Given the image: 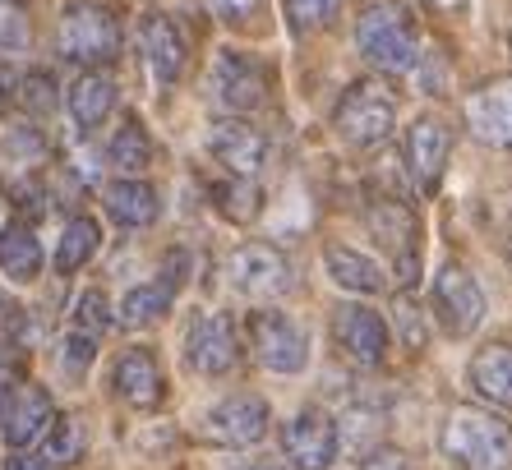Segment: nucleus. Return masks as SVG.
<instances>
[{"label":"nucleus","instance_id":"1","mask_svg":"<svg viewBox=\"0 0 512 470\" xmlns=\"http://www.w3.org/2000/svg\"><path fill=\"white\" fill-rule=\"evenodd\" d=\"M439 452L457 470H512V424L494 411L453 406L443 415Z\"/></svg>","mask_w":512,"mask_h":470},{"label":"nucleus","instance_id":"2","mask_svg":"<svg viewBox=\"0 0 512 470\" xmlns=\"http://www.w3.org/2000/svg\"><path fill=\"white\" fill-rule=\"evenodd\" d=\"M356 47L379 74H416L425 51H420V28L416 14L397 5V0H379L356 19Z\"/></svg>","mask_w":512,"mask_h":470},{"label":"nucleus","instance_id":"3","mask_svg":"<svg viewBox=\"0 0 512 470\" xmlns=\"http://www.w3.org/2000/svg\"><path fill=\"white\" fill-rule=\"evenodd\" d=\"M56 47L60 56L79 65V70H102L120 56V19L107 5H88L74 0L60 10V28H56Z\"/></svg>","mask_w":512,"mask_h":470},{"label":"nucleus","instance_id":"4","mask_svg":"<svg viewBox=\"0 0 512 470\" xmlns=\"http://www.w3.org/2000/svg\"><path fill=\"white\" fill-rule=\"evenodd\" d=\"M397 125V97L374 79H356L337 97L333 106V130L351 148H379Z\"/></svg>","mask_w":512,"mask_h":470},{"label":"nucleus","instance_id":"5","mask_svg":"<svg viewBox=\"0 0 512 470\" xmlns=\"http://www.w3.org/2000/svg\"><path fill=\"white\" fill-rule=\"evenodd\" d=\"M250 346L263 369L273 374H300L310 365V332L282 309H254L250 314Z\"/></svg>","mask_w":512,"mask_h":470},{"label":"nucleus","instance_id":"6","mask_svg":"<svg viewBox=\"0 0 512 470\" xmlns=\"http://www.w3.org/2000/svg\"><path fill=\"white\" fill-rule=\"evenodd\" d=\"M365 226L374 231L388 254H393V268H397V282H416L420 277V226H416V212L406 208L402 199H379L365 203Z\"/></svg>","mask_w":512,"mask_h":470},{"label":"nucleus","instance_id":"7","mask_svg":"<svg viewBox=\"0 0 512 470\" xmlns=\"http://www.w3.org/2000/svg\"><path fill=\"white\" fill-rule=\"evenodd\" d=\"M208 88H213L217 106H227L231 116H245V111H259L268 102V74L254 56L236 47H222L213 56V70H208Z\"/></svg>","mask_w":512,"mask_h":470},{"label":"nucleus","instance_id":"8","mask_svg":"<svg viewBox=\"0 0 512 470\" xmlns=\"http://www.w3.org/2000/svg\"><path fill=\"white\" fill-rule=\"evenodd\" d=\"M337 447H342V429L323 406L296 411V420H286L282 429V452L291 470H333Z\"/></svg>","mask_w":512,"mask_h":470},{"label":"nucleus","instance_id":"9","mask_svg":"<svg viewBox=\"0 0 512 470\" xmlns=\"http://www.w3.org/2000/svg\"><path fill=\"white\" fill-rule=\"evenodd\" d=\"M227 282L240 295H250V300H277V295H286L296 286V277H291V263H286L282 249L250 240V245H240L227 259Z\"/></svg>","mask_w":512,"mask_h":470},{"label":"nucleus","instance_id":"10","mask_svg":"<svg viewBox=\"0 0 512 470\" xmlns=\"http://www.w3.org/2000/svg\"><path fill=\"white\" fill-rule=\"evenodd\" d=\"M434 314L448 337H471L485 318V291L462 263H443L434 277Z\"/></svg>","mask_w":512,"mask_h":470},{"label":"nucleus","instance_id":"11","mask_svg":"<svg viewBox=\"0 0 512 470\" xmlns=\"http://www.w3.org/2000/svg\"><path fill=\"white\" fill-rule=\"evenodd\" d=\"M185 360L194 374L222 378L240 365V337L236 323L227 314H194L190 332H185Z\"/></svg>","mask_w":512,"mask_h":470},{"label":"nucleus","instance_id":"12","mask_svg":"<svg viewBox=\"0 0 512 470\" xmlns=\"http://www.w3.org/2000/svg\"><path fill=\"white\" fill-rule=\"evenodd\" d=\"M462 120L489 148H512V74L476 83L462 97Z\"/></svg>","mask_w":512,"mask_h":470},{"label":"nucleus","instance_id":"13","mask_svg":"<svg viewBox=\"0 0 512 470\" xmlns=\"http://www.w3.org/2000/svg\"><path fill=\"white\" fill-rule=\"evenodd\" d=\"M268 401L254 397V392H236V397L217 401L208 420H203V438L217 447H254L268 434Z\"/></svg>","mask_w":512,"mask_h":470},{"label":"nucleus","instance_id":"14","mask_svg":"<svg viewBox=\"0 0 512 470\" xmlns=\"http://www.w3.org/2000/svg\"><path fill=\"white\" fill-rule=\"evenodd\" d=\"M448 157H453V130L439 116H420L416 125H406V171L420 194H439Z\"/></svg>","mask_w":512,"mask_h":470},{"label":"nucleus","instance_id":"15","mask_svg":"<svg viewBox=\"0 0 512 470\" xmlns=\"http://www.w3.org/2000/svg\"><path fill=\"white\" fill-rule=\"evenodd\" d=\"M139 51H143V65H148V79L157 88H171V83L185 74V33L176 28V19L162 10H148L139 19Z\"/></svg>","mask_w":512,"mask_h":470},{"label":"nucleus","instance_id":"16","mask_svg":"<svg viewBox=\"0 0 512 470\" xmlns=\"http://www.w3.org/2000/svg\"><path fill=\"white\" fill-rule=\"evenodd\" d=\"M111 388L134 411H157L162 397H167V378H162V365H157V355L148 346H130L111 369Z\"/></svg>","mask_w":512,"mask_h":470},{"label":"nucleus","instance_id":"17","mask_svg":"<svg viewBox=\"0 0 512 470\" xmlns=\"http://www.w3.org/2000/svg\"><path fill=\"white\" fill-rule=\"evenodd\" d=\"M333 337L356 365L379 369L388 360V323L370 305H342L333 318Z\"/></svg>","mask_w":512,"mask_h":470},{"label":"nucleus","instance_id":"18","mask_svg":"<svg viewBox=\"0 0 512 470\" xmlns=\"http://www.w3.org/2000/svg\"><path fill=\"white\" fill-rule=\"evenodd\" d=\"M208 153H213V162L227 166L231 176L254 180L263 171V162H268V139H263L254 125L227 116V120H217L213 130H208Z\"/></svg>","mask_w":512,"mask_h":470},{"label":"nucleus","instance_id":"19","mask_svg":"<svg viewBox=\"0 0 512 470\" xmlns=\"http://www.w3.org/2000/svg\"><path fill=\"white\" fill-rule=\"evenodd\" d=\"M466 383L480 401L499 406V411H512V346L508 341H489L471 355L466 365Z\"/></svg>","mask_w":512,"mask_h":470},{"label":"nucleus","instance_id":"20","mask_svg":"<svg viewBox=\"0 0 512 470\" xmlns=\"http://www.w3.org/2000/svg\"><path fill=\"white\" fill-rule=\"evenodd\" d=\"M102 203H107L111 222L125 226V231H143V226H153L157 217H162V199H157V189L148 185V180H139V176L111 180L107 194H102Z\"/></svg>","mask_w":512,"mask_h":470},{"label":"nucleus","instance_id":"21","mask_svg":"<svg viewBox=\"0 0 512 470\" xmlns=\"http://www.w3.org/2000/svg\"><path fill=\"white\" fill-rule=\"evenodd\" d=\"M323 268L333 277L342 291H356V295H383L388 291V272L379 268L374 259H365L360 249L351 245H323Z\"/></svg>","mask_w":512,"mask_h":470},{"label":"nucleus","instance_id":"22","mask_svg":"<svg viewBox=\"0 0 512 470\" xmlns=\"http://www.w3.org/2000/svg\"><path fill=\"white\" fill-rule=\"evenodd\" d=\"M51 420H56L51 392L37 388V383H28V388L14 397V406H5V443H10V447L37 443V438L51 429Z\"/></svg>","mask_w":512,"mask_h":470},{"label":"nucleus","instance_id":"23","mask_svg":"<svg viewBox=\"0 0 512 470\" xmlns=\"http://www.w3.org/2000/svg\"><path fill=\"white\" fill-rule=\"evenodd\" d=\"M65 106H70V116L79 130H97L102 120L111 116V106H116V79L102 70H84L79 79L70 83V97H65Z\"/></svg>","mask_w":512,"mask_h":470},{"label":"nucleus","instance_id":"24","mask_svg":"<svg viewBox=\"0 0 512 470\" xmlns=\"http://www.w3.org/2000/svg\"><path fill=\"white\" fill-rule=\"evenodd\" d=\"M0 272L19 286L37 282V272H42V245H37L33 226L19 217L0 226Z\"/></svg>","mask_w":512,"mask_h":470},{"label":"nucleus","instance_id":"25","mask_svg":"<svg viewBox=\"0 0 512 470\" xmlns=\"http://www.w3.org/2000/svg\"><path fill=\"white\" fill-rule=\"evenodd\" d=\"M97 249H102V226H97V217L79 212V217H70V222H65V231H60V245H56V272H60V277H70V272H79L84 263H93Z\"/></svg>","mask_w":512,"mask_h":470},{"label":"nucleus","instance_id":"26","mask_svg":"<svg viewBox=\"0 0 512 470\" xmlns=\"http://www.w3.org/2000/svg\"><path fill=\"white\" fill-rule=\"evenodd\" d=\"M171 300H176V286L171 282H162V277H157V282H143V286H134V291L120 300L116 323L120 328H153V323L167 318Z\"/></svg>","mask_w":512,"mask_h":470},{"label":"nucleus","instance_id":"27","mask_svg":"<svg viewBox=\"0 0 512 470\" xmlns=\"http://www.w3.org/2000/svg\"><path fill=\"white\" fill-rule=\"evenodd\" d=\"M0 162L14 171H33L37 162H47V134L33 120H0Z\"/></svg>","mask_w":512,"mask_h":470},{"label":"nucleus","instance_id":"28","mask_svg":"<svg viewBox=\"0 0 512 470\" xmlns=\"http://www.w3.org/2000/svg\"><path fill=\"white\" fill-rule=\"evenodd\" d=\"M107 157H111V166H116V171H125V176H139V171H148V166H153V139H148V130H143L139 116L120 120V130L111 134Z\"/></svg>","mask_w":512,"mask_h":470},{"label":"nucleus","instance_id":"29","mask_svg":"<svg viewBox=\"0 0 512 470\" xmlns=\"http://www.w3.org/2000/svg\"><path fill=\"white\" fill-rule=\"evenodd\" d=\"M213 203H217V212H222L227 222H236V226L254 222V217L263 212V194H259V185H254V180H245V176L217 180V185H213Z\"/></svg>","mask_w":512,"mask_h":470},{"label":"nucleus","instance_id":"30","mask_svg":"<svg viewBox=\"0 0 512 470\" xmlns=\"http://www.w3.org/2000/svg\"><path fill=\"white\" fill-rule=\"evenodd\" d=\"M84 447H88V434H84V424H79V415H56V420H51V438H47L51 461L70 466V461L84 457Z\"/></svg>","mask_w":512,"mask_h":470},{"label":"nucleus","instance_id":"31","mask_svg":"<svg viewBox=\"0 0 512 470\" xmlns=\"http://www.w3.org/2000/svg\"><path fill=\"white\" fill-rule=\"evenodd\" d=\"M342 5L346 0H286V14H291L296 33H323V28H333Z\"/></svg>","mask_w":512,"mask_h":470},{"label":"nucleus","instance_id":"32","mask_svg":"<svg viewBox=\"0 0 512 470\" xmlns=\"http://www.w3.org/2000/svg\"><path fill=\"white\" fill-rule=\"evenodd\" d=\"M33 42V24H28L24 0H0V51H28Z\"/></svg>","mask_w":512,"mask_h":470},{"label":"nucleus","instance_id":"33","mask_svg":"<svg viewBox=\"0 0 512 470\" xmlns=\"http://www.w3.org/2000/svg\"><path fill=\"white\" fill-rule=\"evenodd\" d=\"M93 360H97V337L93 332L74 328L70 337L60 341V369H65V378H84Z\"/></svg>","mask_w":512,"mask_h":470},{"label":"nucleus","instance_id":"34","mask_svg":"<svg viewBox=\"0 0 512 470\" xmlns=\"http://www.w3.org/2000/svg\"><path fill=\"white\" fill-rule=\"evenodd\" d=\"M393 318H397V328H402V346H406V351H425V341H429L425 314H420V305L406 291L393 300Z\"/></svg>","mask_w":512,"mask_h":470},{"label":"nucleus","instance_id":"35","mask_svg":"<svg viewBox=\"0 0 512 470\" xmlns=\"http://www.w3.org/2000/svg\"><path fill=\"white\" fill-rule=\"evenodd\" d=\"M14 93L24 97V106H28V111H33V116H47V111H56V79H51L47 70H33V74H24Z\"/></svg>","mask_w":512,"mask_h":470},{"label":"nucleus","instance_id":"36","mask_svg":"<svg viewBox=\"0 0 512 470\" xmlns=\"http://www.w3.org/2000/svg\"><path fill=\"white\" fill-rule=\"evenodd\" d=\"M74 328H79V332H93V337L111 328V305H107V295L97 291V286L79 295V309H74Z\"/></svg>","mask_w":512,"mask_h":470},{"label":"nucleus","instance_id":"37","mask_svg":"<svg viewBox=\"0 0 512 470\" xmlns=\"http://www.w3.org/2000/svg\"><path fill=\"white\" fill-rule=\"evenodd\" d=\"M222 24H254V14L263 10V0H208Z\"/></svg>","mask_w":512,"mask_h":470},{"label":"nucleus","instance_id":"38","mask_svg":"<svg viewBox=\"0 0 512 470\" xmlns=\"http://www.w3.org/2000/svg\"><path fill=\"white\" fill-rule=\"evenodd\" d=\"M360 470H406V457L397 452V447H374Z\"/></svg>","mask_w":512,"mask_h":470},{"label":"nucleus","instance_id":"39","mask_svg":"<svg viewBox=\"0 0 512 470\" xmlns=\"http://www.w3.org/2000/svg\"><path fill=\"white\" fill-rule=\"evenodd\" d=\"M24 374V360L10 351V346H0V383H10V378Z\"/></svg>","mask_w":512,"mask_h":470},{"label":"nucleus","instance_id":"40","mask_svg":"<svg viewBox=\"0 0 512 470\" xmlns=\"http://www.w3.org/2000/svg\"><path fill=\"white\" fill-rule=\"evenodd\" d=\"M14 88H19V74H14L10 65L0 60V106H5V102H10V97H14Z\"/></svg>","mask_w":512,"mask_h":470},{"label":"nucleus","instance_id":"41","mask_svg":"<svg viewBox=\"0 0 512 470\" xmlns=\"http://www.w3.org/2000/svg\"><path fill=\"white\" fill-rule=\"evenodd\" d=\"M5 470H51L42 457H10L5 461Z\"/></svg>","mask_w":512,"mask_h":470},{"label":"nucleus","instance_id":"42","mask_svg":"<svg viewBox=\"0 0 512 470\" xmlns=\"http://www.w3.org/2000/svg\"><path fill=\"white\" fill-rule=\"evenodd\" d=\"M420 5H429V10H439V14H457V10H466V0H420Z\"/></svg>","mask_w":512,"mask_h":470},{"label":"nucleus","instance_id":"43","mask_svg":"<svg viewBox=\"0 0 512 470\" xmlns=\"http://www.w3.org/2000/svg\"><path fill=\"white\" fill-rule=\"evenodd\" d=\"M5 406H10V401H5V383H0V420H5Z\"/></svg>","mask_w":512,"mask_h":470},{"label":"nucleus","instance_id":"44","mask_svg":"<svg viewBox=\"0 0 512 470\" xmlns=\"http://www.w3.org/2000/svg\"><path fill=\"white\" fill-rule=\"evenodd\" d=\"M508 263H512V226H508Z\"/></svg>","mask_w":512,"mask_h":470},{"label":"nucleus","instance_id":"45","mask_svg":"<svg viewBox=\"0 0 512 470\" xmlns=\"http://www.w3.org/2000/svg\"><path fill=\"white\" fill-rule=\"evenodd\" d=\"M263 470H273V466H263Z\"/></svg>","mask_w":512,"mask_h":470}]
</instances>
